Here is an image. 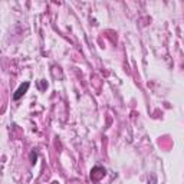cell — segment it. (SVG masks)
<instances>
[{
    "label": "cell",
    "mask_w": 184,
    "mask_h": 184,
    "mask_svg": "<svg viewBox=\"0 0 184 184\" xmlns=\"http://www.w3.org/2000/svg\"><path fill=\"white\" fill-rule=\"evenodd\" d=\"M29 86H30V83L29 82H25V83H22L19 88H17V91L15 92V95H13V99L15 101H19L20 98H22L26 92H28V89H29Z\"/></svg>",
    "instance_id": "cell-1"
}]
</instances>
